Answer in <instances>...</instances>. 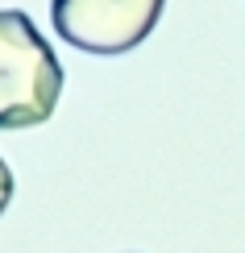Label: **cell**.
I'll return each mask as SVG.
<instances>
[{
    "label": "cell",
    "mask_w": 245,
    "mask_h": 253,
    "mask_svg": "<svg viewBox=\"0 0 245 253\" xmlns=\"http://www.w3.org/2000/svg\"><path fill=\"white\" fill-rule=\"evenodd\" d=\"M166 0H54V29L88 54H125L158 25Z\"/></svg>",
    "instance_id": "7a4b0ae2"
},
{
    "label": "cell",
    "mask_w": 245,
    "mask_h": 253,
    "mask_svg": "<svg viewBox=\"0 0 245 253\" xmlns=\"http://www.w3.org/2000/svg\"><path fill=\"white\" fill-rule=\"evenodd\" d=\"M62 96V67L38 25L17 8H0V129H34L50 121Z\"/></svg>",
    "instance_id": "6da1fadb"
},
{
    "label": "cell",
    "mask_w": 245,
    "mask_h": 253,
    "mask_svg": "<svg viewBox=\"0 0 245 253\" xmlns=\"http://www.w3.org/2000/svg\"><path fill=\"white\" fill-rule=\"evenodd\" d=\"M8 199H13V170H8V162L0 158V216H4Z\"/></svg>",
    "instance_id": "3957f363"
}]
</instances>
